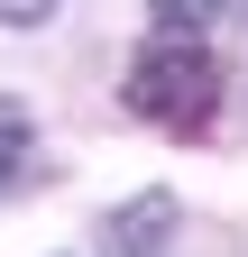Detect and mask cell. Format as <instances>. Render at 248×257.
Here are the masks:
<instances>
[{"instance_id":"1","label":"cell","mask_w":248,"mask_h":257,"mask_svg":"<svg viewBox=\"0 0 248 257\" xmlns=\"http://www.w3.org/2000/svg\"><path fill=\"white\" fill-rule=\"evenodd\" d=\"M129 110L157 119V128H202L211 110H221V55H211L202 37H147L138 64H129Z\"/></svg>"},{"instance_id":"2","label":"cell","mask_w":248,"mask_h":257,"mask_svg":"<svg viewBox=\"0 0 248 257\" xmlns=\"http://www.w3.org/2000/svg\"><path fill=\"white\" fill-rule=\"evenodd\" d=\"M230 0H147V19L166 28V37H202V28H221Z\"/></svg>"},{"instance_id":"3","label":"cell","mask_w":248,"mask_h":257,"mask_svg":"<svg viewBox=\"0 0 248 257\" xmlns=\"http://www.w3.org/2000/svg\"><path fill=\"white\" fill-rule=\"evenodd\" d=\"M166 220H175V202L157 193V202H129V211H119V220H110V239H119V248H138V239H157Z\"/></svg>"},{"instance_id":"4","label":"cell","mask_w":248,"mask_h":257,"mask_svg":"<svg viewBox=\"0 0 248 257\" xmlns=\"http://www.w3.org/2000/svg\"><path fill=\"white\" fill-rule=\"evenodd\" d=\"M19 166H28V110H19V101H0V184H10Z\"/></svg>"},{"instance_id":"5","label":"cell","mask_w":248,"mask_h":257,"mask_svg":"<svg viewBox=\"0 0 248 257\" xmlns=\"http://www.w3.org/2000/svg\"><path fill=\"white\" fill-rule=\"evenodd\" d=\"M55 10H65V0H0V19H10V28H46Z\"/></svg>"}]
</instances>
